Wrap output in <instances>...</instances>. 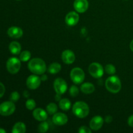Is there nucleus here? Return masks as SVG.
<instances>
[{
	"instance_id": "nucleus-16",
	"label": "nucleus",
	"mask_w": 133,
	"mask_h": 133,
	"mask_svg": "<svg viewBox=\"0 0 133 133\" xmlns=\"http://www.w3.org/2000/svg\"><path fill=\"white\" fill-rule=\"evenodd\" d=\"M33 117L35 119L39 121V122H43V121L46 120L48 118V114L46 112L42 109L38 108L34 110L33 113H32Z\"/></svg>"
},
{
	"instance_id": "nucleus-22",
	"label": "nucleus",
	"mask_w": 133,
	"mask_h": 133,
	"mask_svg": "<svg viewBox=\"0 0 133 133\" xmlns=\"http://www.w3.org/2000/svg\"><path fill=\"white\" fill-rule=\"evenodd\" d=\"M31 57V53L29 51H23L20 53L19 55V59L22 62H27L30 59Z\"/></svg>"
},
{
	"instance_id": "nucleus-15",
	"label": "nucleus",
	"mask_w": 133,
	"mask_h": 133,
	"mask_svg": "<svg viewBox=\"0 0 133 133\" xmlns=\"http://www.w3.org/2000/svg\"><path fill=\"white\" fill-rule=\"evenodd\" d=\"M7 35L12 38H19L23 36V31L19 27L13 26L8 29Z\"/></svg>"
},
{
	"instance_id": "nucleus-12",
	"label": "nucleus",
	"mask_w": 133,
	"mask_h": 133,
	"mask_svg": "<svg viewBox=\"0 0 133 133\" xmlns=\"http://www.w3.org/2000/svg\"><path fill=\"white\" fill-rule=\"evenodd\" d=\"M52 120H53V122L55 124L61 126L66 124L68 119V116L65 114L58 112L53 114Z\"/></svg>"
},
{
	"instance_id": "nucleus-27",
	"label": "nucleus",
	"mask_w": 133,
	"mask_h": 133,
	"mask_svg": "<svg viewBox=\"0 0 133 133\" xmlns=\"http://www.w3.org/2000/svg\"><path fill=\"white\" fill-rule=\"evenodd\" d=\"M79 93V88L75 85H72L70 88V94L72 97H76Z\"/></svg>"
},
{
	"instance_id": "nucleus-7",
	"label": "nucleus",
	"mask_w": 133,
	"mask_h": 133,
	"mask_svg": "<svg viewBox=\"0 0 133 133\" xmlns=\"http://www.w3.org/2000/svg\"><path fill=\"white\" fill-rule=\"evenodd\" d=\"M88 71L93 77L99 79L103 76L104 74L103 68L97 62H93L88 67Z\"/></svg>"
},
{
	"instance_id": "nucleus-33",
	"label": "nucleus",
	"mask_w": 133,
	"mask_h": 133,
	"mask_svg": "<svg viewBox=\"0 0 133 133\" xmlns=\"http://www.w3.org/2000/svg\"><path fill=\"white\" fill-rule=\"evenodd\" d=\"M47 79H48V77H47V75H42L41 77V80L42 81H46Z\"/></svg>"
},
{
	"instance_id": "nucleus-1",
	"label": "nucleus",
	"mask_w": 133,
	"mask_h": 133,
	"mask_svg": "<svg viewBox=\"0 0 133 133\" xmlns=\"http://www.w3.org/2000/svg\"><path fill=\"white\" fill-rule=\"evenodd\" d=\"M28 68L36 75H42L46 71V64L41 58H32L29 62Z\"/></svg>"
},
{
	"instance_id": "nucleus-14",
	"label": "nucleus",
	"mask_w": 133,
	"mask_h": 133,
	"mask_svg": "<svg viewBox=\"0 0 133 133\" xmlns=\"http://www.w3.org/2000/svg\"><path fill=\"white\" fill-rule=\"evenodd\" d=\"M74 6L77 12L83 13L88 9V2L87 0H75Z\"/></svg>"
},
{
	"instance_id": "nucleus-34",
	"label": "nucleus",
	"mask_w": 133,
	"mask_h": 133,
	"mask_svg": "<svg viewBox=\"0 0 133 133\" xmlns=\"http://www.w3.org/2000/svg\"><path fill=\"white\" fill-rule=\"evenodd\" d=\"M23 96H24L25 97H28L29 96V94L28 91H24L23 92Z\"/></svg>"
},
{
	"instance_id": "nucleus-24",
	"label": "nucleus",
	"mask_w": 133,
	"mask_h": 133,
	"mask_svg": "<svg viewBox=\"0 0 133 133\" xmlns=\"http://www.w3.org/2000/svg\"><path fill=\"white\" fill-rule=\"evenodd\" d=\"M49 124H48L47 122H45V121H43L42 123H40V125H38V132L44 133L46 132L49 129Z\"/></svg>"
},
{
	"instance_id": "nucleus-36",
	"label": "nucleus",
	"mask_w": 133,
	"mask_h": 133,
	"mask_svg": "<svg viewBox=\"0 0 133 133\" xmlns=\"http://www.w3.org/2000/svg\"><path fill=\"white\" fill-rule=\"evenodd\" d=\"M130 49L133 52V40L131 41V44H130Z\"/></svg>"
},
{
	"instance_id": "nucleus-9",
	"label": "nucleus",
	"mask_w": 133,
	"mask_h": 133,
	"mask_svg": "<svg viewBox=\"0 0 133 133\" xmlns=\"http://www.w3.org/2000/svg\"><path fill=\"white\" fill-rule=\"evenodd\" d=\"M41 78L35 75H31L27 78L26 84L27 87L31 90H35L40 87L41 84Z\"/></svg>"
},
{
	"instance_id": "nucleus-5",
	"label": "nucleus",
	"mask_w": 133,
	"mask_h": 133,
	"mask_svg": "<svg viewBox=\"0 0 133 133\" xmlns=\"http://www.w3.org/2000/svg\"><path fill=\"white\" fill-rule=\"evenodd\" d=\"M70 78L75 84H79L84 81L85 74L80 68H74L70 72Z\"/></svg>"
},
{
	"instance_id": "nucleus-31",
	"label": "nucleus",
	"mask_w": 133,
	"mask_h": 133,
	"mask_svg": "<svg viewBox=\"0 0 133 133\" xmlns=\"http://www.w3.org/2000/svg\"><path fill=\"white\" fill-rule=\"evenodd\" d=\"M127 123H128V125L130 127H133V115H131V116L129 117Z\"/></svg>"
},
{
	"instance_id": "nucleus-10",
	"label": "nucleus",
	"mask_w": 133,
	"mask_h": 133,
	"mask_svg": "<svg viewBox=\"0 0 133 133\" xmlns=\"http://www.w3.org/2000/svg\"><path fill=\"white\" fill-rule=\"evenodd\" d=\"M79 16L76 12L71 11L70 12L65 18V22L68 25L74 26L79 22Z\"/></svg>"
},
{
	"instance_id": "nucleus-38",
	"label": "nucleus",
	"mask_w": 133,
	"mask_h": 133,
	"mask_svg": "<svg viewBox=\"0 0 133 133\" xmlns=\"http://www.w3.org/2000/svg\"><path fill=\"white\" fill-rule=\"evenodd\" d=\"M18 1H19V0H18Z\"/></svg>"
},
{
	"instance_id": "nucleus-18",
	"label": "nucleus",
	"mask_w": 133,
	"mask_h": 133,
	"mask_svg": "<svg viewBox=\"0 0 133 133\" xmlns=\"http://www.w3.org/2000/svg\"><path fill=\"white\" fill-rule=\"evenodd\" d=\"M81 90L82 92L86 94H90L93 93L95 91V87L93 84L90 83H83L81 86Z\"/></svg>"
},
{
	"instance_id": "nucleus-20",
	"label": "nucleus",
	"mask_w": 133,
	"mask_h": 133,
	"mask_svg": "<svg viewBox=\"0 0 133 133\" xmlns=\"http://www.w3.org/2000/svg\"><path fill=\"white\" fill-rule=\"evenodd\" d=\"M71 102L68 99H61L59 101V107L62 110L67 111L71 108Z\"/></svg>"
},
{
	"instance_id": "nucleus-21",
	"label": "nucleus",
	"mask_w": 133,
	"mask_h": 133,
	"mask_svg": "<svg viewBox=\"0 0 133 133\" xmlns=\"http://www.w3.org/2000/svg\"><path fill=\"white\" fill-rule=\"evenodd\" d=\"M61 70V65L59 63L57 62H54L52 63L51 64L49 65L48 68V71L49 74H56L59 72Z\"/></svg>"
},
{
	"instance_id": "nucleus-26",
	"label": "nucleus",
	"mask_w": 133,
	"mask_h": 133,
	"mask_svg": "<svg viewBox=\"0 0 133 133\" xmlns=\"http://www.w3.org/2000/svg\"><path fill=\"white\" fill-rule=\"evenodd\" d=\"M25 107L28 110H33V109H35V107H36V102L32 99H29L26 101Z\"/></svg>"
},
{
	"instance_id": "nucleus-2",
	"label": "nucleus",
	"mask_w": 133,
	"mask_h": 133,
	"mask_svg": "<svg viewBox=\"0 0 133 133\" xmlns=\"http://www.w3.org/2000/svg\"><path fill=\"white\" fill-rule=\"evenodd\" d=\"M105 87L109 92L112 94L118 93L122 88L120 79L117 76L114 75L109 77L105 81Z\"/></svg>"
},
{
	"instance_id": "nucleus-13",
	"label": "nucleus",
	"mask_w": 133,
	"mask_h": 133,
	"mask_svg": "<svg viewBox=\"0 0 133 133\" xmlns=\"http://www.w3.org/2000/svg\"><path fill=\"white\" fill-rule=\"evenodd\" d=\"M62 61L66 64H71L74 63L75 60V56L74 52L70 49H67L62 52L61 55Z\"/></svg>"
},
{
	"instance_id": "nucleus-23",
	"label": "nucleus",
	"mask_w": 133,
	"mask_h": 133,
	"mask_svg": "<svg viewBox=\"0 0 133 133\" xmlns=\"http://www.w3.org/2000/svg\"><path fill=\"white\" fill-rule=\"evenodd\" d=\"M46 109L47 112H48L49 114L51 115V114H55V113H57L58 108H57V105H56L55 103H50L48 105Z\"/></svg>"
},
{
	"instance_id": "nucleus-30",
	"label": "nucleus",
	"mask_w": 133,
	"mask_h": 133,
	"mask_svg": "<svg viewBox=\"0 0 133 133\" xmlns=\"http://www.w3.org/2000/svg\"><path fill=\"white\" fill-rule=\"evenodd\" d=\"M5 92V86H4V84H3L2 83L0 82V98H1V97L3 96Z\"/></svg>"
},
{
	"instance_id": "nucleus-37",
	"label": "nucleus",
	"mask_w": 133,
	"mask_h": 133,
	"mask_svg": "<svg viewBox=\"0 0 133 133\" xmlns=\"http://www.w3.org/2000/svg\"><path fill=\"white\" fill-rule=\"evenodd\" d=\"M6 132V131L5 130H4L2 128H0V133H5Z\"/></svg>"
},
{
	"instance_id": "nucleus-17",
	"label": "nucleus",
	"mask_w": 133,
	"mask_h": 133,
	"mask_svg": "<svg viewBox=\"0 0 133 133\" xmlns=\"http://www.w3.org/2000/svg\"><path fill=\"white\" fill-rule=\"evenodd\" d=\"M9 50H10V53L13 55H18L20 53L21 49H22V47H21L20 44L18 42L13 41L10 43L9 44Z\"/></svg>"
},
{
	"instance_id": "nucleus-3",
	"label": "nucleus",
	"mask_w": 133,
	"mask_h": 133,
	"mask_svg": "<svg viewBox=\"0 0 133 133\" xmlns=\"http://www.w3.org/2000/svg\"><path fill=\"white\" fill-rule=\"evenodd\" d=\"M74 114L79 118H84L89 114V107L83 101H77L72 107Z\"/></svg>"
},
{
	"instance_id": "nucleus-11",
	"label": "nucleus",
	"mask_w": 133,
	"mask_h": 133,
	"mask_svg": "<svg viewBox=\"0 0 133 133\" xmlns=\"http://www.w3.org/2000/svg\"><path fill=\"white\" fill-rule=\"evenodd\" d=\"M104 119L100 116H96L91 119L90 127L94 131H98L103 125Z\"/></svg>"
},
{
	"instance_id": "nucleus-28",
	"label": "nucleus",
	"mask_w": 133,
	"mask_h": 133,
	"mask_svg": "<svg viewBox=\"0 0 133 133\" xmlns=\"http://www.w3.org/2000/svg\"><path fill=\"white\" fill-rule=\"evenodd\" d=\"M19 94L18 92L15 91V92H13L12 93H11L10 96V100L12 102H16L19 100Z\"/></svg>"
},
{
	"instance_id": "nucleus-6",
	"label": "nucleus",
	"mask_w": 133,
	"mask_h": 133,
	"mask_svg": "<svg viewBox=\"0 0 133 133\" xmlns=\"http://www.w3.org/2000/svg\"><path fill=\"white\" fill-rule=\"evenodd\" d=\"M16 110V106L14 102L5 101L0 105V114L3 116H8L14 112Z\"/></svg>"
},
{
	"instance_id": "nucleus-19",
	"label": "nucleus",
	"mask_w": 133,
	"mask_h": 133,
	"mask_svg": "<svg viewBox=\"0 0 133 133\" xmlns=\"http://www.w3.org/2000/svg\"><path fill=\"white\" fill-rule=\"evenodd\" d=\"M26 131V126L23 122H17L13 126L12 132V133H24Z\"/></svg>"
},
{
	"instance_id": "nucleus-29",
	"label": "nucleus",
	"mask_w": 133,
	"mask_h": 133,
	"mask_svg": "<svg viewBox=\"0 0 133 133\" xmlns=\"http://www.w3.org/2000/svg\"><path fill=\"white\" fill-rule=\"evenodd\" d=\"M79 133H91L92 131L86 126H81L79 129Z\"/></svg>"
},
{
	"instance_id": "nucleus-8",
	"label": "nucleus",
	"mask_w": 133,
	"mask_h": 133,
	"mask_svg": "<svg viewBox=\"0 0 133 133\" xmlns=\"http://www.w3.org/2000/svg\"><path fill=\"white\" fill-rule=\"evenodd\" d=\"M53 87L56 93L60 95L64 94L66 92L68 88L67 83L62 78L56 79L53 83Z\"/></svg>"
},
{
	"instance_id": "nucleus-35",
	"label": "nucleus",
	"mask_w": 133,
	"mask_h": 133,
	"mask_svg": "<svg viewBox=\"0 0 133 133\" xmlns=\"http://www.w3.org/2000/svg\"><path fill=\"white\" fill-rule=\"evenodd\" d=\"M60 96H61V95H60V94H57V95H56V96H55V99L57 100V101H59L61 99V97H60Z\"/></svg>"
},
{
	"instance_id": "nucleus-4",
	"label": "nucleus",
	"mask_w": 133,
	"mask_h": 133,
	"mask_svg": "<svg viewBox=\"0 0 133 133\" xmlns=\"http://www.w3.org/2000/svg\"><path fill=\"white\" fill-rule=\"evenodd\" d=\"M21 68L20 59L16 57H11L6 62V69L11 74H16L19 71Z\"/></svg>"
},
{
	"instance_id": "nucleus-25",
	"label": "nucleus",
	"mask_w": 133,
	"mask_h": 133,
	"mask_svg": "<svg viewBox=\"0 0 133 133\" xmlns=\"http://www.w3.org/2000/svg\"><path fill=\"white\" fill-rule=\"evenodd\" d=\"M105 70L107 74H109V75H114L116 73L115 66L112 64H110L106 65L105 68Z\"/></svg>"
},
{
	"instance_id": "nucleus-32",
	"label": "nucleus",
	"mask_w": 133,
	"mask_h": 133,
	"mask_svg": "<svg viewBox=\"0 0 133 133\" xmlns=\"http://www.w3.org/2000/svg\"><path fill=\"white\" fill-rule=\"evenodd\" d=\"M112 117L111 116H107L105 117V120L107 123H110L112 122Z\"/></svg>"
}]
</instances>
